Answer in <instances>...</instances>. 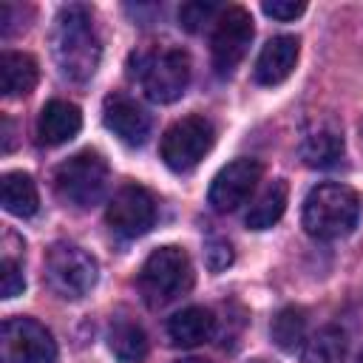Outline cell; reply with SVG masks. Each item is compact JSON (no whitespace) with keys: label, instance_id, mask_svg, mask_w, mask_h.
<instances>
[{"label":"cell","instance_id":"cell-15","mask_svg":"<svg viewBox=\"0 0 363 363\" xmlns=\"http://www.w3.org/2000/svg\"><path fill=\"white\" fill-rule=\"evenodd\" d=\"M213 332H216V318L204 306H184L167 320V337L173 346H182V349H193L210 340Z\"/></svg>","mask_w":363,"mask_h":363},{"label":"cell","instance_id":"cell-10","mask_svg":"<svg viewBox=\"0 0 363 363\" xmlns=\"http://www.w3.org/2000/svg\"><path fill=\"white\" fill-rule=\"evenodd\" d=\"M108 227L119 238H139L145 235L156 221V201L153 196L139 184H125L113 193L105 210Z\"/></svg>","mask_w":363,"mask_h":363},{"label":"cell","instance_id":"cell-12","mask_svg":"<svg viewBox=\"0 0 363 363\" xmlns=\"http://www.w3.org/2000/svg\"><path fill=\"white\" fill-rule=\"evenodd\" d=\"M102 122L105 128L125 145L139 147L150 136V113L125 94H108L102 102Z\"/></svg>","mask_w":363,"mask_h":363},{"label":"cell","instance_id":"cell-18","mask_svg":"<svg viewBox=\"0 0 363 363\" xmlns=\"http://www.w3.org/2000/svg\"><path fill=\"white\" fill-rule=\"evenodd\" d=\"M0 201H3L6 213L17 216V218L34 216L37 207H40V196H37L34 179L28 173H23V170L3 173V179H0Z\"/></svg>","mask_w":363,"mask_h":363},{"label":"cell","instance_id":"cell-21","mask_svg":"<svg viewBox=\"0 0 363 363\" xmlns=\"http://www.w3.org/2000/svg\"><path fill=\"white\" fill-rule=\"evenodd\" d=\"M346 360V335L337 326H323L312 335L303 352V363H343Z\"/></svg>","mask_w":363,"mask_h":363},{"label":"cell","instance_id":"cell-17","mask_svg":"<svg viewBox=\"0 0 363 363\" xmlns=\"http://www.w3.org/2000/svg\"><path fill=\"white\" fill-rule=\"evenodd\" d=\"M37 60L31 54L6 51L0 57V91L6 96H26L37 85Z\"/></svg>","mask_w":363,"mask_h":363},{"label":"cell","instance_id":"cell-29","mask_svg":"<svg viewBox=\"0 0 363 363\" xmlns=\"http://www.w3.org/2000/svg\"><path fill=\"white\" fill-rule=\"evenodd\" d=\"M250 363H269V360H264V357H255V360H250Z\"/></svg>","mask_w":363,"mask_h":363},{"label":"cell","instance_id":"cell-8","mask_svg":"<svg viewBox=\"0 0 363 363\" xmlns=\"http://www.w3.org/2000/svg\"><path fill=\"white\" fill-rule=\"evenodd\" d=\"M3 363H54L57 343L51 332L34 318H9L0 329Z\"/></svg>","mask_w":363,"mask_h":363},{"label":"cell","instance_id":"cell-11","mask_svg":"<svg viewBox=\"0 0 363 363\" xmlns=\"http://www.w3.org/2000/svg\"><path fill=\"white\" fill-rule=\"evenodd\" d=\"M258 179H261V162H255V159L241 156V159L224 164L207 190L210 207L216 213H233L235 207H241L250 199Z\"/></svg>","mask_w":363,"mask_h":363},{"label":"cell","instance_id":"cell-13","mask_svg":"<svg viewBox=\"0 0 363 363\" xmlns=\"http://www.w3.org/2000/svg\"><path fill=\"white\" fill-rule=\"evenodd\" d=\"M298 51H301L298 37H292V34L272 37L255 60V82L258 85H281L295 71Z\"/></svg>","mask_w":363,"mask_h":363},{"label":"cell","instance_id":"cell-16","mask_svg":"<svg viewBox=\"0 0 363 363\" xmlns=\"http://www.w3.org/2000/svg\"><path fill=\"white\" fill-rule=\"evenodd\" d=\"M343 156V136L337 128L332 125H318L312 130L303 133L301 139V159L306 167H318V170H326V167H335Z\"/></svg>","mask_w":363,"mask_h":363},{"label":"cell","instance_id":"cell-14","mask_svg":"<svg viewBox=\"0 0 363 363\" xmlns=\"http://www.w3.org/2000/svg\"><path fill=\"white\" fill-rule=\"evenodd\" d=\"M82 128V113L74 102L65 99H51L43 105L40 116H37V139L40 145H62L68 139H74Z\"/></svg>","mask_w":363,"mask_h":363},{"label":"cell","instance_id":"cell-2","mask_svg":"<svg viewBox=\"0 0 363 363\" xmlns=\"http://www.w3.org/2000/svg\"><path fill=\"white\" fill-rule=\"evenodd\" d=\"M360 218V196L346 184H318L303 199V227L312 238L349 235Z\"/></svg>","mask_w":363,"mask_h":363},{"label":"cell","instance_id":"cell-7","mask_svg":"<svg viewBox=\"0 0 363 363\" xmlns=\"http://www.w3.org/2000/svg\"><path fill=\"white\" fill-rule=\"evenodd\" d=\"M216 142V128L210 119L204 116H184L179 122H173L164 136H162V159L170 170L176 173H187L193 170L213 147Z\"/></svg>","mask_w":363,"mask_h":363},{"label":"cell","instance_id":"cell-23","mask_svg":"<svg viewBox=\"0 0 363 363\" xmlns=\"http://www.w3.org/2000/svg\"><path fill=\"white\" fill-rule=\"evenodd\" d=\"M221 9L216 3H204V0H193V3H184L179 9V26L184 31H199L204 23H210L213 17H218Z\"/></svg>","mask_w":363,"mask_h":363},{"label":"cell","instance_id":"cell-5","mask_svg":"<svg viewBox=\"0 0 363 363\" xmlns=\"http://www.w3.org/2000/svg\"><path fill=\"white\" fill-rule=\"evenodd\" d=\"M57 196L71 207H94L108 187V162L96 150H82L54 170Z\"/></svg>","mask_w":363,"mask_h":363},{"label":"cell","instance_id":"cell-20","mask_svg":"<svg viewBox=\"0 0 363 363\" xmlns=\"http://www.w3.org/2000/svg\"><path fill=\"white\" fill-rule=\"evenodd\" d=\"M286 196H289L286 182H281V179L269 182L258 193V199L250 204V210H247V227L250 230H267V227H272L284 216V210H286Z\"/></svg>","mask_w":363,"mask_h":363},{"label":"cell","instance_id":"cell-3","mask_svg":"<svg viewBox=\"0 0 363 363\" xmlns=\"http://www.w3.org/2000/svg\"><path fill=\"white\" fill-rule=\"evenodd\" d=\"M193 284V267L182 247H159L153 250L139 269V289L147 306H164L184 295Z\"/></svg>","mask_w":363,"mask_h":363},{"label":"cell","instance_id":"cell-1","mask_svg":"<svg viewBox=\"0 0 363 363\" xmlns=\"http://www.w3.org/2000/svg\"><path fill=\"white\" fill-rule=\"evenodd\" d=\"M51 54L71 82H88L102 57V45L85 6H65L60 9L51 31Z\"/></svg>","mask_w":363,"mask_h":363},{"label":"cell","instance_id":"cell-19","mask_svg":"<svg viewBox=\"0 0 363 363\" xmlns=\"http://www.w3.org/2000/svg\"><path fill=\"white\" fill-rule=\"evenodd\" d=\"M108 346L119 363H142L147 357V335L139 323L128 318H119L111 323Z\"/></svg>","mask_w":363,"mask_h":363},{"label":"cell","instance_id":"cell-25","mask_svg":"<svg viewBox=\"0 0 363 363\" xmlns=\"http://www.w3.org/2000/svg\"><path fill=\"white\" fill-rule=\"evenodd\" d=\"M23 289H26V278H23L17 261L3 258V264H0V292H3V298H17V295H23Z\"/></svg>","mask_w":363,"mask_h":363},{"label":"cell","instance_id":"cell-4","mask_svg":"<svg viewBox=\"0 0 363 363\" xmlns=\"http://www.w3.org/2000/svg\"><path fill=\"white\" fill-rule=\"evenodd\" d=\"M133 74L142 82V91L153 102H176L190 82V57L182 48H159L136 57Z\"/></svg>","mask_w":363,"mask_h":363},{"label":"cell","instance_id":"cell-22","mask_svg":"<svg viewBox=\"0 0 363 363\" xmlns=\"http://www.w3.org/2000/svg\"><path fill=\"white\" fill-rule=\"evenodd\" d=\"M269 332H272V340H275L278 349L295 352V349L303 343V337H306V315H303V309H298V306H284V309L272 318Z\"/></svg>","mask_w":363,"mask_h":363},{"label":"cell","instance_id":"cell-24","mask_svg":"<svg viewBox=\"0 0 363 363\" xmlns=\"http://www.w3.org/2000/svg\"><path fill=\"white\" fill-rule=\"evenodd\" d=\"M204 264L210 272H221L233 264V247L224 238H210L204 244Z\"/></svg>","mask_w":363,"mask_h":363},{"label":"cell","instance_id":"cell-28","mask_svg":"<svg viewBox=\"0 0 363 363\" xmlns=\"http://www.w3.org/2000/svg\"><path fill=\"white\" fill-rule=\"evenodd\" d=\"M176 363H207V360H199V357H184V360H176Z\"/></svg>","mask_w":363,"mask_h":363},{"label":"cell","instance_id":"cell-9","mask_svg":"<svg viewBox=\"0 0 363 363\" xmlns=\"http://www.w3.org/2000/svg\"><path fill=\"white\" fill-rule=\"evenodd\" d=\"M252 17L247 9L241 6H230L221 9V14L216 17V28H213V68L218 77H230L235 71V65L244 60L250 43H252Z\"/></svg>","mask_w":363,"mask_h":363},{"label":"cell","instance_id":"cell-26","mask_svg":"<svg viewBox=\"0 0 363 363\" xmlns=\"http://www.w3.org/2000/svg\"><path fill=\"white\" fill-rule=\"evenodd\" d=\"M261 9H264V14H267V17L286 23V20L301 17L306 6H303V3H295V0H264V3H261Z\"/></svg>","mask_w":363,"mask_h":363},{"label":"cell","instance_id":"cell-6","mask_svg":"<svg viewBox=\"0 0 363 363\" xmlns=\"http://www.w3.org/2000/svg\"><path fill=\"white\" fill-rule=\"evenodd\" d=\"M99 278L96 258L77 244H54L45 255V281L48 286L68 301L85 298Z\"/></svg>","mask_w":363,"mask_h":363},{"label":"cell","instance_id":"cell-27","mask_svg":"<svg viewBox=\"0 0 363 363\" xmlns=\"http://www.w3.org/2000/svg\"><path fill=\"white\" fill-rule=\"evenodd\" d=\"M0 125H3V150L9 153V150L14 147V142H11V122L3 116V119H0Z\"/></svg>","mask_w":363,"mask_h":363},{"label":"cell","instance_id":"cell-30","mask_svg":"<svg viewBox=\"0 0 363 363\" xmlns=\"http://www.w3.org/2000/svg\"><path fill=\"white\" fill-rule=\"evenodd\" d=\"M357 363H363V354H360V357H357Z\"/></svg>","mask_w":363,"mask_h":363}]
</instances>
